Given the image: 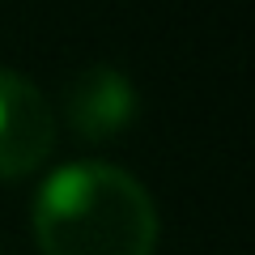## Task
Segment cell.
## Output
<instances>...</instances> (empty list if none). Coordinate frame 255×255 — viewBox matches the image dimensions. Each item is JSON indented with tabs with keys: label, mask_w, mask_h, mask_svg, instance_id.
Wrapping results in <instances>:
<instances>
[{
	"label": "cell",
	"mask_w": 255,
	"mask_h": 255,
	"mask_svg": "<svg viewBox=\"0 0 255 255\" xmlns=\"http://www.w3.org/2000/svg\"><path fill=\"white\" fill-rule=\"evenodd\" d=\"M34 238L43 255H153L157 209L128 170L73 162L38 187Z\"/></svg>",
	"instance_id": "cell-1"
},
{
	"label": "cell",
	"mask_w": 255,
	"mask_h": 255,
	"mask_svg": "<svg viewBox=\"0 0 255 255\" xmlns=\"http://www.w3.org/2000/svg\"><path fill=\"white\" fill-rule=\"evenodd\" d=\"M55 145V115L47 98L17 73L0 68V179H26Z\"/></svg>",
	"instance_id": "cell-2"
},
{
	"label": "cell",
	"mask_w": 255,
	"mask_h": 255,
	"mask_svg": "<svg viewBox=\"0 0 255 255\" xmlns=\"http://www.w3.org/2000/svg\"><path fill=\"white\" fill-rule=\"evenodd\" d=\"M64 111L81 140H111L136 115V90L119 68L90 64L73 77L68 94H64Z\"/></svg>",
	"instance_id": "cell-3"
}]
</instances>
